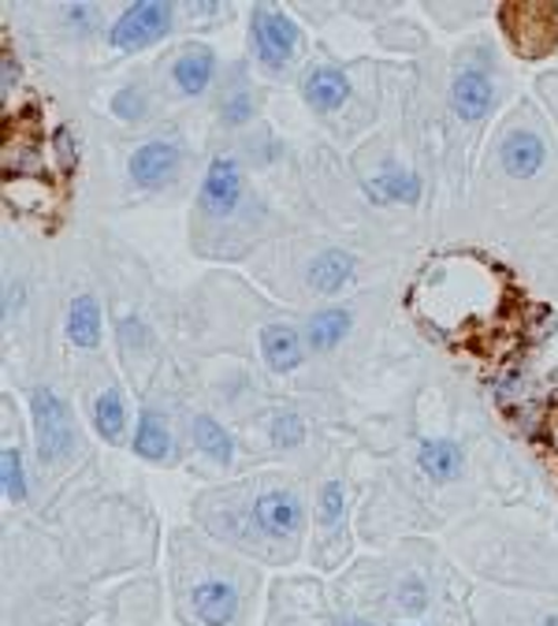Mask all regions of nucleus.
Masks as SVG:
<instances>
[{
	"instance_id": "nucleus-7",
	"label": "nucleus",
	"mask_w": 558,
	"mask_h": 626,
	"mask_svg": "<svg viewBox=\"0 0 558 626\" xmlns=\"http://www.w3.org/2000/svg\"><path fill=\"white\" fill-rule=\"evenodd\" d=\"M190 608L206 626H231L235 615H239V589L231 582L209 578L190 593Z\"/></svg>"
},
{
	"instance_id": "nucleus-25",
	"label": "nucleus",
	"mask_w": 558,
	"mask_h": 626,
	"mask_svg": "<svg viewBox=\"0 0 558 626\" xmlns=\"http://www.w3.org/2000/svg\"><path fill=\"white\" fill-rule=\"evenodd\" d=\"M395 600H399L402 612H410V615L425 612V600H428L425 582H421V578H406L402 586H399V593H395Z\"/></svg>"
},
{
	"instance_id": "nucleus-8",
	"label": "nucleus",
	"mask_w": 558,
	"mask_h": 626,
	"mask_svg": "<svg viewBox=\"0 0 558 626\" xmlns=\"http://www.w3.org/2000/svg\"><path fill=\"white\" fill-rule=\"evenodd\" d=\"M450 105H455V112L466 123H477V120H485L491 112V105H496V90H491V82L480 76V71H461L455 79V87H450Z\"/></svg>"
},
{
	"instance_id": "nucleus-1",
	"label": "nucleus",
	"mask_w": 558,
	"mask_h": 626,
	"mask_svg": "<svg viewBox=\"0 0 558 626\" xmlns=\"http://www.w3.org/2000/svg\"><path fill=\"white\" fill-rule=\"evenodd\" d=\"M499 23L514 52L540 60L558 49V8L555 4H502Z\"/></svg>"
},
{
	"instance_id": "nucleus-22",
	"label": "nucleus",
	"mask_w": 558,
	"mask_h": 626,
	"mask_svg": "<svg viewBox=\"0 0 558 626\" xmlns=\"http://www.w3.org/2000/svg\"><path fill=\"white\" fill-rule=\"evenodd\" d=\"M0 477H4V496L12 504L27 500V474H23V455L19 448H4L0 451Z\"/></svg>"
},
{
	"instance_id": "nucleus-31",
	"label": "nucleus",
	"mask_w": 558,
	"mask_h": 626,
	"mask_svg": "<svg viewBox=\"0 0 558 626\" xmlns=\"http://www.w3.org/2000/svg\"><path fill=\"white\" fill-rule=\"evenodd\" d=\"M544 626H558V615H555V619H547Z\"/></svg>"
},
{
	"instance_id": "nucleus-12",
	"label": "nucleus",
	"mask_w": 558,
	"mask_h": 626,
	"mask_svg": "<svg viewBox=\"0 0 558 626\" xmlns=\"http://www.w3.org/2000/svg\"><path fill=\"white\" fill-rule=\"evenodd\" d=\"M261 351L265 362L276 369V374H291L302 362V344H298V332L287 325H268L261 328Z\"/></svg>"
},
{
	"instance_id": "nucleus-2",
	"label": "nucleus",
	"mask_w": 558,
	"mask_h": 626,
	"mask_svg": "<svg viewBox=\"0 0 558 626\" xmlns=\"http://www.w3.org/2000/svg\"><path fill=\"white\" fill-rule=\"evenodd\" d=\"M34 407V440H38V459L41 463H63L74 451V426L71 410L52 388H38L30 396Z\"/></svg>"
},
{
	"instance_id": "nucleus-9",
	"label": "nucleus",
	"mask_w": 558,
	"mask_h": 626,
	"mask_svg": "<svg viewBox=\"0 0 558 626\" xmlns=\"http://www.w3.org/2000/svg\"><path fill=\"white\" fill-rule=\"evenodd\" d=\"M302 93L317 112H331L350 98V79L339 68H331V63H320L302 79Z\"/></svg>"
},
{
	"instance_id": "nucleus-15",
	"label": "nucleus",
	"mask_w": 558,
	"mask_h": 626,
	"mask_svg": "<svg viewBox=\"0 0 558 626\" xmlns=\"http://www.w3.org/2000/svg\"><path fill=\"white\" fill-rule=\"evenodd\" d=\"M68 339L74 347H98L101 344V306L90 295H79L68 310Z\"/></svg>"
},
{
	"instance_id": "nucleus-21",
	"label": "nucleus",
	"mask_w": 558,
	"mask_h": 626,
	"mask_svg": "<svg viewBox=\"0 0 558 626\" xmlns=\"http://www.w3.org/2000/svg\"><path fill=\"white\" fill-rule=\"evenodd\" d=\"M123 421H127V414H123V396H120L116 388L101 391L98 403H93V426H98V433H101L104 440H120Z\"/></svg>"
},
{
	"instance_id": "nucleus-14",
	"label": "nucleus",
	"mask_w": 558,
	"mask_h": 626,
	"mask_svg": "<svg viewBox=\"0 0 558 626\" xmlns=\"http://www.w3.org/2000/svg\"><path fill=\"white\" fill-rule=\"evenodd\" d=\"M461 448L455 440H425L417 451V466L432 477V481H455L461 474Z\"/></svg>"
},
{
	"instance_id": "nucleus-18",
	"label": "nucleus",
	"mask_w": 558,
	"mask_h": 626,
	"mask_svg": "<svg viewBox=\"0 0 558 626\" xmlns=\"http://www.w3.org/2000/svg\"><path fill=\"white\" fill-rule=\"evenodd\" d=\"M347 328H350V314L347 310H320L309 317V325H306V344L313 347V351H331V347L339 344L342 336H347Z\"/></svg>"
},
{
	"instance_id": "nucleus-3",
	"label": "nucleus",
	"mask_w": 558,
	"mask_h": 626,
	"mask_svg": "<svg viewBox=\"0 0 558 626\" xmlns=\"http://www.w3.org/2000/svg\"><path fill=\"white\" fill-rule=\"evenodd\" d=\"M168 27H171V4L146 0V4L127 8V12L116 19L109 41L116 49H146L149 41H157Z\"/></svg>"
},
{
	"instance_id": "nucleus-20",
	"label": "nucleus",
	"mask_w": 558,
	"mask_h": 626,
	"mask_svg": "<svg viewBox=\"0 0 558 626\" xmlns=\"http://www.w3.org/2000/svg\"><path fill=\"white\" fill-rule=\"evenodd\" d=\"M195 444L201 451L209 455L212 463H220V466H228L235 459V440L228 437V429L220 426V421H212V418H195Z\"/></svg>"
},
{
	"instance_id": "nucleus-26",
	"label": "nucleus",
	"mask_w": 558,
	"mask_h": 626,
	"mask_svg": "<svg viewBox=\"0 0 558 626\" xmlns=\"http://www.w3.org/2000/svg\"><path fill=\"white\" fill-rule=\"evenodd\" d=\"M112 112L116 116H123V120H142V112H146V98L138 90H123V93H116L112 98Z\"/></svg>"
},
{
	"instance_id": "nucleus-11",
	"label": "nucleus",
	"mask_w": 558,
	"mask_h": 626,
	"mask_svg": "<svg viewBox=\"0 0 558 626\" xmlns=\"http://www.w3.org/2000/svg\"><path fill=\"white\" fill-rule=\"evenodd\" d=\"M502 168L514 179H532L544 165V142L532 131H510L507 142H502Z\"/></svg>"
},
{
	"instance_id": "nucleus-16",
	"label": "nucleus",
	"mask_w": 558,
	"mask_h": 626,
	"mask_svg": "<svg viewBox=\"0 0 558 626\" xmlns=\"http://www.w3.org/2000/svg\"><path fill=\"white\" fill-rule=\"evenodd\" d=\"M350 272H353V258L347 250H325L309 265V284H313L320 295H336L342 284L350 280Z\"/></svg>"
},
{
	"instance_id": "nucleus-6",
	"label": "nucleus",
	"mask_w": 558,
	"mask_h": 626,
	"mask_svg": "<svg viewBox=\"0 0 558 626\" xmlns=\"http://www.w3.org/2000/svg\"><path fill=\"white\" fill-rule=\"evenodd\" d=\"M253 523H257L261 534L276 537V540L295 537L298 529H302V500H298L295 493H287V489H268V493L257 496Z\"/></svg>"
},
{
	"instance_id": "nucleus-27",
	"label": "nucleus",
	"mask_w": 558,
	"mask_h": 626,
	"mask_svg": "<svg viewBox=\"0 0 558 626\" xmlns=\"http://www.w3.org/2000/svg\"><path fill=\"white\" fill-rule=\"evenodd\" d=\"M120 344L127 347V351H138V347H146L149 344V336H146V325L138 321V317H123L120 321Z\"/></svg>"
},
{
	"instance_id": "nucleus-4",
	"label": "nucleus",
	"mask_w": 558,
	"mask_h": 626,
	"mask_svg": "<svg viewBox=\"0 0 558 626\" xmlns=\"http://www.w3.org/2000/svg\"><path fill=\"white\" fill-rule=\"evenodd\" d=\"M253 46L261 63H268L272 71L283 68V63L295 57V46H298L295 19L283 12H272V8H253Z\"/></svg>"
},
{
	"instance_id": "nucleus-19",
	"label": "nucleus",
	"mask_w": 558,
	"mask_h": 626,
	"mask_svg": "<svg viewBox=\"0 0 558 626\" xmlns=\"http://www.w3.org/2000/svg\"><path fill=\"white\" fill-rule=\"evenodd\" d=\"M369 195L377 201H417V198H421V179H417L413 172L388 168V172L377 176L369 183Z\"/></svg>"
},
{
	"instance_id": "nucleus-24",
	"label": "nucleus",
	"mask_w": 558,
	"mask_h": 626,
	"mask_svg": "<svg viewBox=\"0 0 558 626\" xmlns=\"http://www.w3.org/2000/svg\"><path fill=\"white\" fill-rule=\"evenodd\" d=\"M342 504H347V493H342V481H328L325 489H320V518H325V526H339V518H342Z\"/></svg>"
},
{
	"instance_id": "nucleus-29",
	"label": "nucleus",
	"mask_w": 558,
	"mask_h": 626,
	"mask_svg": "<svg viewBox=\"0 0 558 626\" xmlns=\"http://www.w3.org/2000/svg\"><path fill=\"white\" fill-rule=\"evenodd\" d=\"M19 79V68L12 57H4V93H12V82Z\"/></svg>"
},
{
	"instance_id": "nucleus-5",
	"label": "nucleus",
	"mask_w": 558,
	"mask_h": 626,
	"mask_svg": "<svg viewBox=\"0 0 558 626\" xmlns=\"http://www.w3.org/2000/svg\"><path fill=\"white\" fill-rule=\"evenodd\" d=\"M242 201V168L235 157H212L206 183H201V209L209 217H228Z\"/></svg>"
},
{
	"instance_id": "nucleus-13",
	"label": "nucleus",
	"mask_w": 558,
	"mask_h": 626,
	"mask_svg": "<svg viewBox=\"0 0 558 626\" xmlns=\"http://www.w3.org/2000/svg\"><path fill=\"white\" fill-rule=\"evenodd\" d=\"M212 63H217V57H212L206 46H190L171 63V79H176V87L182 93H201L212 79Z\"/></svg>"
},
{
	"instance_id": "nucleus-10",
	"label": "nucleus",
	"mask_w": 558,
	"mask_h": 626,
	"mask_svg": "<svg viewBox=\"0 0 558 626\" xmlns=\"http://www.w3.org/2000/svg\"><path fill=\"white\" fill-rule=\"evenodd\" d=\"M176 168H179V146L176 142H146L142 150L131 157V179L142 187L165 183Z\"/></svg>"
},
{
	"instance_id": "nucleus-17",
	"label": "nucleus",
	"mask_w": 558,
	"mask_h": 626,
	"mask_svg": "<svg viewBox=\"0 0 558 626\" xmlns=\"http://www.w3.org/2000/svg\"><path fill=\"white\" fill-rule=\"evenodd\" d=\"M168 451H171V433L165 426V418H160L157 410H146L142 418H138V429H134V455L138 459L160 463Z\"/></svg>"
},
{
	"instance_id": "nucleus-28",
	"label": "nucleus",
	"mask_w": 558,
	"mask_h": 626,
	"mask_svg": "<svg viewBox=\"0 0 558 626\" xmlns=\"http://www.w3.org/2000/svg\"><path fill=\"white\" fill-rule=\"evenodd\" d=\"M250 112H253V105H250L246 93H231V101L223 105V120H228V123H246V120H250Z\"/></svg>"
},
{
	"instance_id": "nucleus-30",
	"label": "nucleus",
	"mask_w": 558,
	"mask_h": 626,
	"mask_svg": "<svg viewBox=\"0 0 558 626\" xmlns=\"http://www.w3.org/2000/svg\"><path fill=\"white\" fill-rule=\"evenodd\" d=\"M339 626H377V623H369V619H342Z\"/></svg>"
},
{
	"instance_id": "nucleus-23",
	"label": "nucleus",
	"mask_w": 558,
	"mask_h": 626,
	"mask_svg": "<svg viewBox=\"0 0 558 626\" xmlns=\"http://www.w3.org/2000/svg\"><path fill=\"white\" fill-rule=\"evenodd\" d=\"M306 440V421L291 410H279L272 418V444L279 451H291Z\"/></svg>"
}]
</instances>
